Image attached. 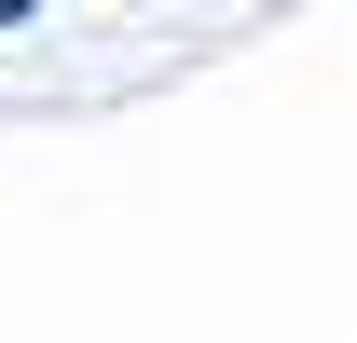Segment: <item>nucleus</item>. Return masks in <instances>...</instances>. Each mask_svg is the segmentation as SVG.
Wrapping results in <instances>:
<instances>
[{"mask_svg":"<svg viewBox=\"0 0 357 343\" xmlns=\"http://www.w3.org/2000/svg\"><path fill=\"white\" fill-rule=\"evenodd\" d=\"M28 14H42V0H0V28H28Z\"/></svg>","mask_w":357,"mask_h":343,"instance_id":"1","label":"nucleus"}]
</instances>
